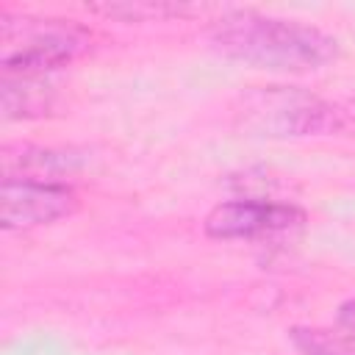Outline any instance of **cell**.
I'll return each instance as SVG.
<instances>
[{
	"label": "cell",
	"mask_w": 355,
	"mask_h": 355,
	"mask_svg": "<svg viewBox=\"0 0 355 355\" xmlns=\"http://www.w3.org/2000/svg\"><path fill=\"white\" fill-rule=\"evenodd\" d=\"M214 47L247 67L302 75L338 58V42L305 22L266 17L255 11H230L211 28Z\"/></svg>",
	"instance_id": "1"
},
{
	"label": "cell",
	"mask_w": 355,
	"mask_h": 355,
	"mask_svg": "<svg viewBox=\"0 0 355 355\" xmlns=\"http://www.w3.org/2000/svg\"><path fill=\"white\" fill-rule=\"evenodd\" d=\"M89 47V31L75 19L11 17L0 22V64L3 78H39L67 67Z\"/></svg>",
	"instance_id": "2"
},
{
	"label": "cell",
	"mask_w": 355,
	"mask_h": 355,
	"mask_svg": "<svg viewBox=\"0 0 355 355\" xmlns=\"http://www.w3.org/2000/svg\"><path fill=\"white\" fill-rule=\"evenodd\" d=\"M80 200L72 186L50 180L3 178L0 186V222L6 230H28L53 225L78 211Z\"/></svg>",
	"instance_id": "3"
},
{
	"label": "cell",
	"mask_w": 355,
	"mask_h": 355,
	"mask_svg": "<svg viewBox=\"0 0 355 355\" xmlns=\"http://www.w3.org/2000/svg\"><path fill=\"white\" fill-rule=\"evenodd\" d=\"M266 130L277 136L311 133H347L355 130V100L324 103L305 92H280L272 103L261 105Z\"/></svg>",
	"instance_id": "4"
},
{
	"label": "cell",
	"mask_w": 355,
	"mask_h": 355,
	"mask_svg": "<svg viewBox=\"0 0 355 355\" xmlns=\"http://www.w3.org/2000/svg\"><path fill=\"white\" fill-rule=\"evenodd\" d=\"M305 214L291 202L272 200H227L208 211L202 230L211 239L236 241V239H261L288 227H297Z\"/></svg>",
	"instance_id": "5"
},
{
	"label": "cell",
	"mask_w": 355,
	"mask_h": 355,
	"mask_svg": "<svg viewBox=\"0 0 355 355\" xmlns=\"http://www.w3.org/2000/svg\"><path fill=\"white\" fill-rule=\"evenodd\" d=\"M291 344L302 355H355V297L338 305L330 324L294 327Z\"/></svg>",
	"instance_id": "6"
},
{
	"label": "cell",
	"mask_w": 355,
	"mask_h": 355,
	"mask_svg": "<svg viewBox=\"0 0 355 355\" xmlns=\"http://www.w3.org/2000/svg\"><path fill=\"white\" fill-rule=\"evenodd\" d=\"M50 108V89L36 78H3V116L31 119Z\"/></svg>",
	"instance_id": "7"
},
{
	"label": "cell",
	"mask_w": 355,
	"mask_h": 355,
	"mask_svg": "<svg viewBox=\"0 0 355 355\" xmlns=\"http://www.w3.org/2000/svg\"><path fill=\"white\" fill-rule=\"evenodd\" d=\"M94 14L116 17L125 22H147V19H169V17H186L200 8L191 6H172V3H105V6H92Z\"/></svg>",
	"instance_id": "8"
}]
</instances>
